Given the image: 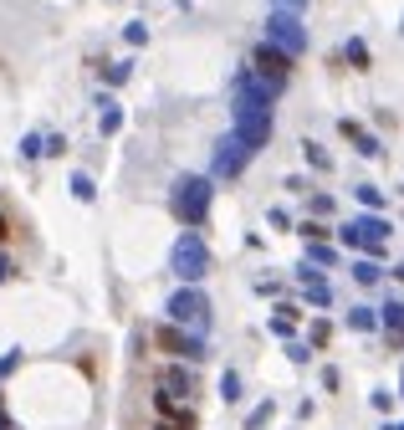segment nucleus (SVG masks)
<instances>
[{
	"label": "nucleus",
	"instance_id": "f03ea898",
	"mask_svg": "<svg viewBox=\"0 0 404 430\" xmlns=\"http://www.w3.org/2000/svg\"><path fill=\"white\" fill-rule=\"evenodd\" d=\"M205 210H210V185H205V179H179L174 185V215L185 220V226H200Z\"/></svg>",
	"mask_w": 404,
	"mask_h": 430
},
{
	"label": "nucleus",
	"instance_id": "2eb2a0df",
	"mask_svg": "<svg viewBox=\"0 0 404 430\" xmlns=\"http://www.w3.org/2000/svg\"><path fill=\"white\" fill-rule=\"evenodd\" d=\"M266 420H271V400H266V405H261V410H251V415H246V425H251V430H261Z\"/></svg>",
	"mask_w": 404,
	"mask_h": 430
},
{
	"label": "nucleus",
	"instance_id": "4468645a",
	"mask_svg": "<svg viewBox=\"0 0 404 430\" xmlns=\"http://www.w3.org/2000/svg\"><path fill=\"white\" fill-rule=\"evenodd\" d=\"M220 395H226V405H236L241 400V374H226V379H220Z\"/></svg>",
	"mask_w": 404,
	"mask_h": 430
},
{
	"label": "nucleus",
	"instance_id": "f257e3e1",
	"mask_svg": "<svg viewBox=\"0 0 404 430\" xmlns=\"http://www.w3.org/2000/svg\"><path fill=\"white\" fill-rule=\"evenodd\" d=\"M236 138H246L251 149H261V143L271 138V113H266V102L236 93Z\"/></svg>",
	"mask_w": 404,
	"mask_h": 430
},
{
	"label": "nucleus",
	"instance_id": "1a4fd4ad",
	"mask_svg": "<svg viewBox=\"0 0 404 430\" xmlns=\"http://www.w3.org/2000/svg\"><path fill=\"white\" fill-rule=\"evenodd\" d=\"M159 348H169V354H179V359H205L200 338H190V333H179V328H159Z\"/></svg>",
	"mask_w": 404,
	"mask_h": 430
},
{
	"label": "nucleus",
	"instance_id": "dca6fc26",
	"mask_svg": "<svg viewBox=\"0 0 404 430\" xmlns=\"http://www.w3.org/2000/svg\"><path fill=\"white\" fill-rule=\"evenodd\" d=\"M348 323H354V328H374V318H369V307H354V312H348Z\"/></svg>",
	"mask_w": 404,
	"mask_h": 430
},
{
	"label": "nucleus",
	"instance_id": "4be33fe9",
	"mask_svg": "<svg viewBox=\"0 0 404 430\" xmlns=\"http://www.w3.org/2000/svg\"><path fill=\"white\" fill-rule=\"evenodd\" d=\"M0 241H6V220H0Z\"/></svg>",
	"mask_w": 404,
	"mask_h": 430
},
{
	"label": "nucleus",
	"instance_id": "39448f33",
	"mask_svg": "<svg viewBox=\"0 0 404 430\" xmlns=\"http://www.w3.org/2000/svg\"><path fill=\"white\" fill-rule=\"evenodd\" d=\"M266 36H271V42H282V46H286V57L307 46V31L297 26V16H292V10H271V16H266Z\"/></svg>",
	"mask_w": 404,
	"mask_h": 430
},
{
	"label": "nucleus",
	"instance_id": "9b49d317",
	"mask_svg": "<svg viewBox=\"0 0 404 430\" xmlns=\"http://www.w3.org/2000/svg\"><path fill=\"white\" fill-rule=\"evenodd\" d=\"M343 138H354V143H358V154H379V143H374L369 134H363L358 123H348V118H343Z\"/></svg>",
	"mask_w": 404,
	"mask_h": 430
},
{
	"label": "nucleus",
	"instance_id": "20e7f679",
	"mask_svg": "<svg viewBox=\"0 0 404 430\" xmlns=\"http://www.w3.org/2000/svg\"><path fill=\"white\" fill-rule=\"evenodd\" d=\"M169 318H174V323H190V328H205V323H210V303H205L194 287H185V292L169 297Z\"/></svg>",
	"mask_w": 404,
	"mask_h": 430
},
{
	"label": "nucleus",
	"instance_id": "5701e85b",
	"mask_svg": "<svg viewBox=\"0 0 404 430\" xmlns=\"http://www.w3.org/2000/svg\"><path fill=\"white\" fill-rule=\"evenodd\" d=\"M384 430H399V425H394V420H389V425H384Z\"/></svg>",
	"mask_w": 404,
	"mask_h": 430
},
{
	"label": "nucleus",
	"instance_id": "7ed1b4c3",
	"mask_svg": "<svg viewBox=\"0 0 404 430\" xmlns=\"http://www.w3.org/2000/svg\"><path fill=\"white\" fill-rule=\"evenodd\" d=\"M174 271H179L185 282H200L205 271H210V256H205V241L194 236V231H190V236L174 246Z\"/></svg>",
	"mask_w": 404,
	"mask_h": 430
},
{
	"label": "nucleus",
	"instance_id": "9d476101",
	"mask_svg": "<svg viewBox=\"0 0 404 430\" xmlns=\"http://www.w3.org/2000/svg\"><path fill=\"white\" fill-rule=\"evenodd\" d=\"M159 395H194V379H190V369H164L159 374Z\"/></svg>",
	"mask_w": 404,
	"mask_h": 430
},
{
	"label": "nucleus",
	"instance_id": "6e6552de",
	"mask_svg": "<svg viewBox=\"0 0 404 430\" xmlns=\"http://www.w3.org/2000/svg\"><path fill=\"white\" fill-rule=\"evenodd\" d=\"M286 67H292V57H286L282 46H256V72H261V77L282 82V77H286Z\"/></svg>",
	"mask_w": 404,
	"mask_h": 430
},
{
	"label": "nucleus",
	"instance_id": "6ab92c4d",
	"mask_svg": "<svg viewBox=\"0 0 404 430\" xmlns=\"http://www.w3.org/2000/svg\"><path fill=\"white\" fill-rule=\"evenodd\" d=\"M302 149H307V159H312V164H318V169H328V154H322V149H318V143H302Z\"/></svg>",
	"mask_w": 404,
	"mask_h": 430
},
{
	"label": "nucleus",
	"instance_id": "ddd939ff",
	"mask_svg": "<svg viewBox=\"0 0 404 430\" xmlns=\"http://www.w3.org/2000/svg\"><path fill=\"white\" fill-rule=\"evenodd\" d=\"M118 123H123L118 102H108V98H102V134H118Z\"/></svg>",
	"mask_w": 404,
	"mask_h": 430
},
{
	"label": "nucleus",
	"instance_id": "aec40b11",
	"mask_svg": "<svg viewBox=\"0 0 404 430\" xmlns=\"http://www.w3.org/2000/svg\"><path fill=\"white\" fill-rule=\"evenodd\" d=\"M72 190L82 195V200H93V179H87V174H77V179H72Z\"/></svg>",
	"mask_w": 404,
	"mask_h": 430
},
{
	"label": "nucleus",
	"instance_id": "b1692460",
	"mask_svg": "<svg viewBox=\"0 0 404 430\" xmlns=\"http://www.w3.org/2000/svg\"><path fill=\"white\" fill-rule=\"evenodd\" d=\"M154 430H174V425H154Z\"/></svg>",
	"mask_w": 404,
	"mask_h": 430
},
{
	"label": "nucleus",
	"instance_id": "412c9836",
	"mask_svg": "<svg viewBox=\"0 0 404 430\" xmlns=\"http://www.w3.org/2000/svg\"><path fill=\"white\" fill-rule=\"evenodd\" d=\"M277 10H292V16H297V10H302V0H277Z\"/></svg>",
	"mask_w": 404,
	"mask_h": 430
},
{
	"label": "nucleus",
	"instance_id": "423d86ee",
	"mask_svg": "<svg viewBox=\"0 0 404 430\" xmlns=\"http://www.w3.org/2000/svg\"><path fill=\"white\" fill-rule=\"evenodd\" d=\"M251 143H246V138H236V134H230V138H220V149H215V174H241V164L246 159H251Z\"/></svg>",
	"mask_w": 404,
	"mask_h": 430
},
{
	"label": "nucleus",
	"instance_id": "f8f14e48",
	"mask_svg": "<svg viewBox=\"0 0 404 430\" xmlns=\"http://www.w3.org/2000/svg\"><path fill=\"white\" fill-rule=\"evenodd\" d=\"M302 287H307V297H312V303H328V282H322L318 271H307V267H302Z\"/></svg>",
	"mask_w": 404,
	"mask_h": 430
},
{
	"label": "nucleus",
	"instance_id": "f3484780",
	"mask_svg": "<svg viewBox=\"0 0 404 430\" xmlns=\"http://www.w3.org/2000/svg\"><path fill=\"white\" fill-rule=\"evenodd\" d=\"M384 323H389V333H399V303L389 297V307H384Z\"/></svg>",
	"mask_w": 404,
	"mask_h": 430
},
{
	"label": "nucleus",
	"instance_id": "0eeeda50",
	"mask_svg": "<svg viewBox=\"0 0 404 430\" xmlns=\"http://www.w3.org/2000/svg\"><path fill=\"white\" fill-rule=\"evenodd\" d=\"M343 241L348 246H369V251H379L389 241V226L384 220H354V226H343Z\"/></svg>",
	"mask_w": 404,
	"mask_h": 430
},
{
	"label": "nucleus",
	"instance_id": "a211bd4d",
	"mask_svg": "<svg viewBox=\"0 0 404 430\" xmlns=\"http://www.w3.org/2000/svg\"><path fill=\"white\" fill-rule=\"evenodd\" d=\"M354 277H358V282H374V277H379V267H374V262H358Z\"/></svg>",
	"mask_w": 404,
	"mask_h": 430
}]
</instances>
